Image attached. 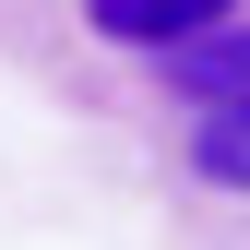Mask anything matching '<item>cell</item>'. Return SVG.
<instances>
[{
    "mask_svg": "<svg viewBox=\"0 0 250 250\" xmlns=\"http://www.w3.org/2000/svg\"><path fill=\"white\" fill-rule=\"evenodd\" d=\"M167 60V96H203V107H238L250 96V24H203V36H179V48H155Z\"/></svg>",
    "mask_w": 250,
    "mask_h": 250,
    "instance_id": "cell-1",
    "label": "cell"
},
{
    "mask_svg": "<svg viewBox=\"0 0 250 250\" xmlns=\"http://www.w3.org/2000/svg\"><path fill=\"white\" fill-rule=\"evenodd\" d=\"M191 167L214 179V191H250V96H238V107H203V131H191Z\"/></svg>",
    "mask_w": 250,
    "mask_h": 250,
    "instance_id": "cell-3",
    "label": "cell"
},
{
    "mask_svg": "<svg viewBox=\"0 0 250 250\" xmlns=\"http://www.w3.org/2000/svg\"><path fill=\"white\" fill-rule=\"evenodd\" d=\"M238 0H83V24H96L107 48H179L203 36V24H227Z\"/></svg>",
    "mask_w": 250,
    "mask_h": 250,
    "instance_id": "cell-2",
    "label": "cell"
}]
</instances>
